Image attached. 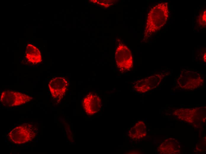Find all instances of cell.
Segmentation results:
<instances>
[{
    "instance_id": "obj_1",
    "label": "cell",
    "mask_w": 206,
    "mask_h": 154,
    "mask_svg": "<svg viewBox=\"0 0 206 154\" xmlns=\"http://www.w3.org/2000/svg\"><path fill=\"white\" fill-rule=\"evenodd\" d=\"M168 13L167 3L159 4L152 8L148 15L145 34H150L160 29L166 23Z\"/></svg>"
},
{
    "instance_id": "obj_2",
    "label": "cell",
    "mask_w": 206,
    "mask_h": 154,
    "mask_svg": "<svg viewBox=\"0 0 206 154\" xmlns=\"http://www.w3.org/2000/svg\"><path fill=\"white\" fill-rule=\"evenodd\" d=\"M37 127L29 123H24L12 129L8 134L7 137L12 142L17 145L30 142L36 137Z\"/></svg>"
},
{
    "instance_id": "obj_3",
    "label": "cell",
    "mask_w": 206,
    "mask_h": 154,
    "mask_svg": "<svg viewBox=\"0 0 206 154\" xmlns=\"http://www.w3.org/2000/svg\"><path fill=\"white\" fill-rule=\"evenodd\" d=\"M33 99L30 95L22 93L7 90L1 93L0 102L5 107H14L24 104L31 101Z\"/></svg>"
},
{
    "instance_id": "obj_4",
    "label": "cell",
    "mask_w": 206,
    "mask_h": 154,
    "mask_svg": "<svg viewBox=\"0 0 206 154\" xmlns=\"http://www.w3.org/2000/svg\"><path fill=\"white\" fill-rule=\"evenodd\" d=\"M115 60L117 66L122 72L129 70L133 64L132 55L129 48L124 44H120L115 53Z\"/></svg>"
},
{
    "instance_id": "obj_5",
    "label": "cell",
    "mask_w": 206,
    "mask_h": 154,
    "mask_svg": "<svg viewBox=\"0 0 206 154\" xmlns=\"http://www.w3.org/2000/svg\"><path fill=\"white\" fill-rule=\"evenodd\" d=\"M48 86L52 96L54 98L61 99L67 91L68 82L64 77H57L50 81Z\"/></svg>"
},
{
    "instance_id": "obj_6",
    "label": "cell",
    "mask_w": 206,
    "mask_h": 154,
    "mask_svg": "<svg viewBox=\"0 0 206 154\" xmlns=\"http://www.w3.org/2000/svg\"><path fill=\"white\" fill-rule=\"evenodd\" d=\"M101 104V100L98 95L90 93L84 99L83 106L86 113L88 115H92L100 110Z\"/></svg>"
},
{
    "instance_id": "obj_7",
    "label": "cell",
    "mask_w": 206,
    "mask_h": 154,
    "mask_svg": "<svg viewBox=\"0 0 206 154\" xmlns=\"http://www.w3.org/2000/svg\"><path fill=\"white\" fill-rule=\"evenodd\" d=\"M158 75H155L143 79L136 82L134 88L136 91L144 92L155 87L159 82Z\"/></svg>"
},
{
    "instance_id": "obj_8",
    "label": "cell",
    "mask_w": 206,
    "mask_h": 154,
    "mask_svg": "<svg viewBox=\"0 0 206 154\" xmlns=\"http://www.w3.org/2000/svg\"><path fill=\"white\" fill-rule=\"evenodd\" d=\"M130 137L134 140L139 139L146 134V126L142 121H139L129 131Z\"/></svg>"
},
{
    "instance_id": "obj_9",
    "label": "cell",
    "mask_w": 206,
    "mask_h": 154,
    "mask_svg": "<svg viewBox=\"0 0 206 154\" xmlns=\"http://www.w3.org/2000/svg\"><path fill=\"white\" fill-rule=\"evenodd\" d=\"M26 55L28 61L33 64H36L42 61L39 50L31 44H29L27 46Z\"/></svg>"
}]
</instances>
